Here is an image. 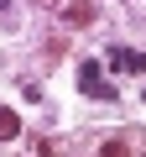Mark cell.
I'll return each instance as SVG.
<instances>
[{
    "instance_id": "cell-4",
    "label": "cell",
    "mask_w": 146,
    "mask_h": 157,
    "mask_svg": "<svg viewBox=\"0 0 146 157\" xmlns=\"http://www.w3.org/2000/svg\"><path fill=\"white\" fill-rule=\"evenodd\" d=\"M99 157H125V147H120V141H104V147H99Z\"/></svg>"
},
{
    "instance_id": "cell-5",
    "label": "cell",
    "mask_w": 146,
    "mask_h": 157,
    "mask_svg": "<svg viewBox=\"0 0 146 157\" xmlns=\"http://www.w3.org/2000/svg\"><path fill=\"white\" fill-rule=\"evenodd\" d=\"M5 6H11V0H0V11H5Z\"/></svg>"
},
{
    "instance_id": "cell-1",
    "label": "cell",
    "mask_w": 146,
    "mask_h": 157,
    "mask_svg": "<svg viewBox=\"0 0 146 157\" xmlns=\"http://www.w3.org/2000/svg\"><path fill=\"white\" fill-rule=\"evenodd\" d=\"M78 89H84L89 100H115V84L104 78V68H99L94 58H84V63H78Z\"/></svg>"
},
{
    "instance_id": "cell-2",
    "label": "cell",
    "mask_w": 146,
    "mask_h": 157,
    "mask_svg": "<svg viewBox=\"0 0 146 157\" xmlns=\"http://www.w3.org/2000/svg\"><path fill=\"white\" fill-rule=\"evenodd\" d=\"M110 68H115V73H146V52H136V47H110Z\"/></svg>"
},
{
    "instance_id": "cell-3",
    "label": "cell",
    "mask_w": 146,
    "mask_h": 157,
    "mask_svg": "<svg viewBox=\"0 0 146 157\" xmlns=\"http://www.w3.org/2000/svg\"><path fill=\"white\" fill-rule=\"evenodd\" d=\"M21 136V115L16 110H0V141H16Z\"/></svg>"
}]
</instances>
